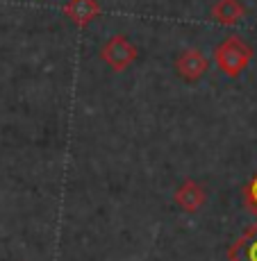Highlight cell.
Wrapping results in <instances>:
<instances>
[{"instance_id": "cell-1", "label": "cell", "mask_w": 257, "mask_h": 261, "mask_svg": "<svg viewBox=\"0 0 257 261\" xmlns=\"http://www.w3.org/2000/svg\"><path fill=\"white\" fill-rule=\"evenodd\" d=\"M250 59H253V48L244 41L241 37H228L221 46L214 50V62L228 77H239L241 73L248 68Z\"/></svg>"}, {"instance_id": "cell-2", "label": "cell", "mask_w": 257, "mask_h": 261, "mask_svg": "<svg viewBox=\"0 0 257 261\" xmlns=\"http://www.w3.org/2000/svg\"><path fill=\"white\" fill-rule=\"evenodd\" d=\"M100 59L107 64L112 71L123 73L125 68H130L139 59V48L132 41L123 37V34H114L112 39L103 43L100 48Z\"/></svg>"}, {"instance_id": "cell-3", "label": "cell", "mask_w": 257, "mask_h": 261, "mask_svg": "<svg viewBox=\"0 0 257 261\" xmlns=\"http://www.w3.org/2000/svg\"><path fill=\"white\" fill-rule=\"evenodd\" d=\"M207 71H209V59L196 48L182 50V53L175 57V73H178L180 80H184V82H189V84L203 80Z\"/></svg>"}, {"instance_id": "cell-4", "label": "cell", "mask_w": 257, "mask_h": 261, "mask_svg": "<svg viewBox=\"0 0 257 261\" xmlns=\"http://www.w3.org/2000/svg\"><path fill=\"white\" fill-rule=\"evenodd\" d=\"M173 198H175V204H178L184 214H196L198 209H203L205 202H207L205 189L200 187L198 182H194V179H184V182L178 187V191H175Z\"/></svg>"}, {"instance_id": "cell-5", "label": "cell", "mask_w": 257, "mask_h": 261, "mask_svg": "<svg viewBox=\"0 0 257 261\" xmlns=\"http://www.w3.org/2000/svg\"><path fill=\"white\" fill-rule=\"evenodd\" d=\"M100 3L98 0H68L64 5V16L68 18L75 28H87L91 21L100 16Z\"/></svg>"}, {"instance_id": "cell-6", "label": "cell", "mask_w": 257, "mask_h": 261, "mask_svg": "<svg viewBox=\"0 0 257 261\" xmlns=\"http://www.w3.org/2000/svg\"><path fill=\"white\" fill-rule=\"evenodd\" d=\"M228 261H257V223L228 248Z\"/></svg>"}, {"instance_id": "cell-7", "label": "cell", "mask_w": 257, "mask_h": 261, "mask_svg": "<svg viewBox=\"0 0 257 261\" xmlns=\"http://www.w3.org/2000/svg\"><path fill=\"white\" fill-rule=\"evenodd\" d=\"M209 16L219 25H228L230 28V25H237L246 16V7L241 0H216Z\"/></svg>"}, {"instance_id": "cell-8", "label": "cell", "mask_w": 257, "mask_h": 261, "mask_svg": "<svg viewBox=\"0 0 257 261\" xmlns=\"http://www.w3.org/2000/svg\"><path fill=\"white\" fill-rule=\"evenodd\" d=\"M244 202H246V207L257 216V173L248 179V184L244 187Z\"/></svg>"}]
</instances>
